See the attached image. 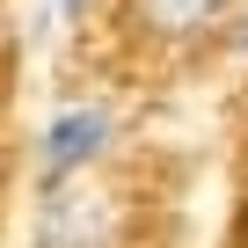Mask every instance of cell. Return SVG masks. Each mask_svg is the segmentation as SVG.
<instances>
[{
	"instance_id": "277c9868",
	"label": "cell",
	"mask_w": 248,
	"mask_h": 248,
	"mask_svg": "<svg viewBox=\"0 0 248 248\" xmlns=\"http://www.w3.org/2000/svg\"><path fill=\"white\" fill-rule=\"evenodd\" d=\"M88 8H95V0H51V15H59V22H80Z\"/></svg>"
},
{
	"instance_id": "6da1fadb",
	"label": "cell",
	"mask_w": 248,
	"mask_h": 248,
	"mask_svg": "<svg viewBox=\"0 0 248 248\" xmlns=\"http://www.w3.org/2000/svg\"><path fill=\"white\" fill-rule=\"evenodd\" d=\"M117 139H124V117L109 102H66V109H51L44 132H37V190L102 175V161L117 154Z\"/></svg>"
},
{
	"instance_id": "5b68a950",
	"label": "cell",
	"mask_w": 248,
	"mask_h": 248,
	"mask_svg": "<svg viewBox=\"0 0 248 248\" xmlns=\"http://www.w3.org/2000/svg\"><path fill=\"white\" fill-rule=\"evenodd\" d=\"M233 59H248V8H241V22H233Z\"/></svg>"
},
{
	"instance_id": "7a4b0ae2",
	"label": "cell",
	"mask_w": 248,
	"mask_h": 248,
	"mask_svg": "<svg viewBox=\"0 0 248 248\" xmlns=\"http://www.w3.org/2000/svg\"><path fill=\"white\" fill-rule=\"evenodd\" d=\"M124 241V212L117 197L88 175V183H59V190H37V212H30V248H117Z\"/></svg>"
},
{
	"instance_id": "3957f363",
	"label": "cell",
	"mask_w": 248,
	"mask_h": 248,
	"mask_svg": "<svg viewBox=\"0 0 248 248\" xmlns=\"http://www.w3.org/2000/svg\"><path fill=\"white\" fill-rule=\"evenodd\" d=\"M226 22H233V0H132V37H146L161 51L204 44Z\"/></svg>"
}]
</instances>
